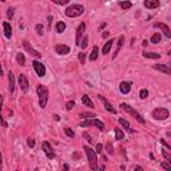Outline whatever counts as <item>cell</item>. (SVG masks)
Here are the masks:
<instances>
[{"instance_id": "1", "label": "cell", "mask_w": 171, "mask_h": 171, "mask_svg": "<svg viewBox=\"0 0 171 171\" xmlns=\"http://www.w3.org/2000/svg\"><path fill=\"white\" fill-rule=\"evenodd\" d=\"M36 92H38V96H39V106H40V108H46L47 103H48V96H50L48 88L43 84H38Z\"/></svg>"}, {"instance_id": "2", "label": "cell", "mask_w": 171, "mask_h": 171, "mask_svg": "<svg viewBox=\"0 0 171 171\" xmlns=\"http://www.w3.org/2000/svg\"><path fill=\"white\" fill-rule=\"evenodd\" d=\"M83 150H84L86 155H87V159H88V165L91 167V170L99 169V166H98V154L95 152V150H92V148L88 147V146H84Z\"/></svg>"}, {"instance_id": "3", "label": "cell", "mask_w": 171, "mask_h": 171, "mask_svg": "<svg viewBox=\"0 0 171 171\" xmlns=\"http://www.w3.org/2000/svg\"><path fill=\"white\" fill-rule=\"evenodd\" d=\"M84 13V7L82 4H72L65 8V15L68 17H78Z\"/></svg>"}, {"instance_id": "4", "label": "cell", "mask_w": 171, "mask_h": 171, "mask_svg": "<svg viewBox=\"0 0 171 171\" xmlns=\"http://www.w3.org/2000/svg\"><path fill=\"white\" fill-rule=\"evenodd\" d=\"M121 107H122L123 110H125V111H126L128 115H131V116H132V118H135V119H136V121L139 122V123H142V125H144V123H146V121H144V119H143V116H142V115H140L139 112H138V111H136L134 107H131L130 104H127V103H122V104H121Z\"/></svg>"}, {"instance_id": "5", "label": "cell", "mask_w": 171, "mask_h": 171, "mask_svg": "<svg viewBox=\"0 0 171 171\" xmlns=\"http://www.w3.org/2000/svg\"><path fill=\"white\" fill-rule=\"evenodd\" d=\"M79 126L80 127H91V126H95V127H98L100 131H104V123L102 122V121H99V119H96V118H88L87 121H83V122H80L79 123Z\"/></svg>"}, {"instance_id": "6", "label": "cell", "mask_w": 171, "mask_h": 171, "mask_svg": "<svg viewBox=\"0 0 171 171\" xmlns=\"http://www.w3.org/2000/svg\"><path fill=\"white\" fill-rule=\"evenodd\" d=\"M169 116H170V112L165 107H158L152 111V118H154L155 121H165Z\"/></svg>"}, {"instance_id": "7", "label": "cell", "mask_w": 171, "mask_h": 171, "mask_svg": "<svg viewBox=\"0 0 171 171\" xmlns=\"http://www.w3.org/2000/svg\"><path fill=\"white\" fill-rule=\"evenodd\" d=\"M17 83H19V87L21 90V92H28V90H30V83H28V79L27 76L24 74H20L19 78H17Z\"/></svg>"}, {"instance_id": "8", "label": "cell", "mask_w": 171, "mask_h": 171, "mask_svg": "<svg viewBox=\"0 0 171 171\" xmlns=\"http://www.w3.org/2000/svg\"><path fill=\"white\" fill-rule=\"evenodd\" d=\"M32 67H34L36 75H38L39 78H43V76L46 75V65L43 63H40L39 60H34V61H32Z\"/></svg>"}, {"instance_id": "9", "label": "cell", "mask_w": 171, "mask_h": 171, "mask_svg": "<svg viewBox=\"0 0 171 171\" xmlns=\"http://www.w3.org/2000/svg\"><path fill=\"white\" fill-rule=\"evenodd\" d=\"M42 150L47 155V158H48V159H54V158H55V151H54V148L51 147L50 142H43V143H42Z\"/></svg>"}, {"instance_id": "10", "label": "cell", "mask_w": 171, "mask_h": 171, "mask_svg": "<svg viewBox=\"0 0 171 171\" xmlns=\"http://www.w3.org/2000/svg\"><path fill=\"white\" fill-rule=\"evenodd\" d=\"M84 32H86V23H80L78 30H76V38H75L76 46H80V42H82V38L84 36Z\"/></svg>"}, {"instance_id": "11", "label": "cell", "mask_w": 171, "mask_h": 171, "mask_svg": "<svg viewBox=\"0 0 171 171\" xmlns=\"http://www.w3.org/2000/svg\"><path fill=\"white\" fill-rule=\"evenodd\" d=\"M98 98H99V100L102 102V103H103V106H104V108H106L107 111H110L111 114H116V108L112 106V104H111L110 102H108L103 95H98Z\"/></svg>"}, {"instance_id": "12", "label": "cell", "mask_w": 171, "mask_h": 171, "mask_svg": "<svg viewBox=\"0 0 171 171\" xmlns=\"http://www.w3.org/2000/svg\"><path fill=\"white\" fill-rule=\"evenodd\" d=\"M23 47H24V50L27 51L28 54H31L32 56L38 58V59H39V58H42V54H39V52H38V51H36V50H34V48H32V47L30 46V43H28L27 40H24V42H23Z\"/></svg>"}, {"instance_id": "13", "label": "cell", "mask_w": 171, "mask_h": 171, "mask_svg": "<svg viewBox=\"0 0 171 171\" xmlns=\"http://www.w3.org/2000/svg\"><path fill=\"white\" fill-rule=\"evenodd\" d=\"M55 52L58 55H67L70 54V47L67 44H56L55 46Z\"/></svg>"}, {"instance_id": "14", "label": "cell", "mask_w": 171, "mask_h": 171, "mask_svg": "<svg viewBox=\"0 0 171 171\" xmlns=\"http://www.w3.org/2000/svg\"><path fill=\"white\" fill-rule=\"evenodd\" d=\"M15 84H16L15 75H13L12 71H9L8 72V91H9V94H13V91H15Z\"/></svg>"}, {"instance_id": "15", "label": "cell", "mask_w": 171, "mask_h": 171, "mask_svg": "<svg viewBox=\"0 0 171 171\" xmlns=\"http://www.w3.org/2000/svg\"><path fill=\"white\" fill-rule=\"evenodd\" d=\"M154 27L161 28L162 32L165 34L166 38H169V39L171 38V32H170V28H169V25H167V24H165V23H155V24H154Z\"/></svg>"}, {"instance_id": "16", "label": "cell", "mask_w": 171, "mask_h": 171, "mask_svg": "<svg viewBox=\"0 0 171 171\" xmlns=\"http://www.w3.org/2000/svg\"><path fill=\"white\" fill-rule=\"evenodd\" d=\"M143 4L147 9H155L161 6V2H159V0H144Z\"/></svg>"}, {"instance_id": "17", "label": "cell", "mask_w": 171, "mask_h": 171, "mask_svg": "<svg viewBox=\"0 0 171 171\" xmlns=\"http://www.w3.org/2000/svg\"><path fill=\"white\" fill-rule=\"evenodd\" d=\"M123 44H125V36H119V39H118V43H116V48H115V52H114V55H112V59H115L116 56H118V54L121 52V50H122V47Z\"/></svg>"}, {"instance_id": "18", "label": "cell", "mask_w": 171, "mask_h": 171, "mask_svg": "<svg viewBox=\"0 0 171 171\" xmlns=\"http://www.w3.org/2000/svg\"><path fill=\"white\" fill-rule=\"evenodd\" d=\"M152 67H154L155 70H158V71L163 72V74H166V75H170L171 74V68L167 64H154Z\"/></svg>"}, {"instance_id": "19", "label": "cell", "mask_w": 171, "mask_h": 171, "mask_svg": "<svg viewBox=\"0 0 171 171\" xmlns=\"http://www.w3.org/2000/svg\"><path fill=\"white\" fill-rule=\"evenodd\" d=\"M119 90H121V92L123 95H127V94L131 91V83L128 82H122L121 84H119Z\"/></svg>"}, {"instance_id": "20", "label": "cell", "mask_w": 171, "mask_h": 171, "mask_svg": "<svg viewBox=\"0 0 171 171\" xmlns=\"http://www.w3.org/2000/svg\"><path fill=\"white\" fill-rule=\"evenodd\" d=\"M3 28H4V35L7 39H11V36H12V28H11V24L8 21H4L3 23Z\"/></svg>"}, {"instance_id": "21", "label": "cell", "mask_w": 171, "mask_h": 171, "mask_svg": "<svg viewBox=\"0 0 171 171\" xmlns=\"http://www.w3.org/2000/svg\"><path fill=\"white\" fill-rule=\"evenodd\" d=\"M114 43H115V40H114V39H110V40H108V42L106 43V44L103 46V50H102V54H104V55H107V54L111 51V47H112V44H114Z\"/></svg>"}, {"instance_id": "22", "label": "cell", "mask_w": 171, "mask_h": 171, "mask_svg": "<svg viewBox=\"0 0 171 171\" xmlns=\"http://www.w3.org/2000/svg\"><path fill=\"white\" fill-rule=\"evenodd\" d=\"M65 28H67V25H65L64 21H58L56 25H55V30L58 34H63V32L65 31Z\"/></svg>"}, {"instance_id": "23", "label": "cell", "mask_w": 171, "mask_h": 171, "mask_svg": "<svg viewBox=\"0 0 171 171\" xmlns=\"http://www.w3.org/2000/svg\"><path fill=\"white\" fill-rule=\"evenodd\" d=\"M82 103L84 104L86 107H94V103H92V100H91V98L88 95H83L82 96Z\"/></svg>"}, {"instance_id": "24", "label": "cell", "mask_w": 171, "mask_h": 171, "mask_svg": "<svg viewBox=\"0 0 171 171\" xmlns=\"http://www.w3.org/2000/svg\"><path fill=\"white\" fill-rule=\"evenodd\" d=\"M98 56H99V48H98V46H94L92 52H91V55H90V60L95 61L98 59Z\"/></svg>"}, {"instance_id": "25", "label": "cell", "mask_w": 171, "mask_h": 171, "mask_svg": "<svg viewBox=\"0 0 171 171\" xmlns=\"http://www.w3.org/2000/svg\"><path fill=\"white\" fill-rule=\"evenodd\" d=\"M143 56L147 58V59H161V54H156V52H143Z\"/></svg>"}, {"instance_id": "26", "label": "cell", "mask_w": 171, "mask_h": 171, "mask_svg": "<svg viewBox=\"0 0 171 171\" xmlns=\"http://www.w3.org/2000/svg\"><path fill=\"white\" fill-rule=\"evenodd\" d=\"M161 40H162V35L159 34V32L154 34L151 36V39H150V42L152 43V44H158V43H161Z\"/></svg>"}, {"instance_id": "27", "label": "cell", "mask_w": 171, "mask_h": 171, "mask_svg": "<svg viewBox=\"0 0 171 171\" xmlns=\"http://www.w3.org/2000/svg\"><path fill=\"white\" fill-rule=\"evenodd\" d=\"M16 61H17V64H19V65H24L25 64V56H24V54L17 52L16 54Z\"/></svg>"}, {"instance_id": "28", "label": "cell", "mask_w": 171, "mask_h": 171, "mask_svg": "<svg viewBox=\"0 0 171 171\" xmlns=\"http://www.w3.org/2000/svg\"><path fill=\"white\" fill-rule=\"evenodd\" d=\"M114 132H115V138L118 140H123V139H125V134H123V131L121 128H115Z\"/></svg>"}, {"instance_id": "29", "label": "cell", "mask_w": 171, "mask_h": 171, "mask_svg": "<svg viewBox=\"0 0 171 171\" xmlns=\"http://www.w3.org/2000/svg\"><path fill=\"white\" fill-rule=\"evenodd\" d=\"M119 123H121V126L123 127V128L130 130V123H128V121H126L125 118H119Z\"/></svg>"}, {"instance_id": "30", "label": "cell", "mask_w": 171, "mask_h": 171, "mask_svg": "<svg viewBox=\"0 0 171 171\" xmlns=\"http://www.w3.org/2000/svg\"><path fill=\"white\" fill-rule=\"evenodd\" d=\"M87 46H88V36H87V35H84V36H83V38H82L80 47H82L83 50H86V48H87Z\"/></svg>"}, {"instance_id": "31", "label": "cell", "mask_w": 171, "mask_h": 171, "mask_svg": "<svg viewBox=\"0 0 171 171\" xmlns=\"http://www.w3.org/2000/svg\"><path fill=\"white\" fill-rule=\"evenodd\" d=\"M119 6H121L122 9H128V8H131L132 3L131 2H119Z\"/></svg>"}, {"instance_id": "32", "label": "cell", "mask_w": 171, "mask_h": 171, "mask_svg": "<svg viewBox=\"0 0 171 171\" xmlns=\"http://www.w3.org/2000/svg\"><path fill=\"white\" fill-rule=\"evenodd\" d=\"M35 30H36V34H38L39 36H42L43 34H44V27H43V24H36Z\"/></svg>"}, {"instance_id": "33", "label": "cell", "mask_w": 171, "mask_h": 171, "mask_svg": "<svg viewBox=\"0 0 171 171\" xmlns=\"http://www.w3.org/2000/svg\"><path fill=\"white\" fill-rule=\"evenodd\" d=\"M80 118H96L95 112H82Z\"/></svg>"}, {"instance_id": "34", "label": "cell", "mask_w": 171, "mask_h": 171, "mask_svg": "<svg viewBox=\"0 0 171 171\" xmlns=\"http://www.w3.org/2000/svg\"><path fill=\"white\" fill-rule=\"evenodd\" d=\"M64 134H65V135H67L68 138H74V136H75V132L70 128V127H65V128H64Z\"/></svg>"}, {"instance_id": "35", "label": "cell", "mask_w": 171, "mask_h": 171, "mask_svg": "<svg viewBox=\"0 0 171 171\" xmlns=\"http://www.w3.org/2000/svg\"><path fill=\"white\" fill-rule=\"evenodd\" d=\"M162 154H163V156H165L166 161L171 163V154L169 152V150H167V148H166V150H162Z\"/></svg>"}, {"instance_id": "36", "label": "cell", "mask_w": 171, "mask_h": 171, "mask_svg": "<svg viewBox=\"0 0 171 171\" xmlns=\"http://www.w3.org/2000/svg\"><path fill=\"white\" fill-rule=\"evenodd\" d=\"M74 107H75V100H70V102H67V104H65V110L67 111H71Z\"/></svg>"}, {"instance_id": "37", "label": "cell", "mask_w": 171, "mask_h": 171, "mask_svg": "<svg viewBox=\"0 0 171 171\" xmlns=\"http://www.w3.org/2000/svg\"><path fill=\"white\" fill-rule=\"evenodd\" d=\"M27 144H28V147H30V148H34L35 144H36V140L34 139V138H28V139H27Z\"/></svg>"}, {"instance_id": "38", "label": "cell", "mask_w": 171, "mask_h": 171, "mask_svg": "<svg viewBox=\"0 0 171 171\" xmlns=\"http://www.w3.org/2000/svg\"><path fill=\"white\" fill-rule=\"evenodd\" d=\"M51 2H54L55 4H59V6H65L70 3V0H51Z\"/></svg>"}, {"instance_id": "39", "label": "cell", "mask_w": 171, "mask_h": 171, "mask_svg": "<svg viewBox=\"0 0 171 171\" xmlns=\"http://www.w3.org/2000/svg\"><path fill=\"white\" fill-rule=\"evenodd\" d=\"M139 96H140V99H146V98L148 96V91L146 88H143L140 91V94H139Z\"/></svg>"}, {"instance_id": "40", "label": "cell", "mask_w": 171, "mask_h": 171, "mask_svg": "<svg viewBox=\"0 0 171 171\" xmlns=\"http://www.w3.org/2000/svg\"><path fill=\"white\" fill-rule=\"evenodd\" d=\"M79 61H80L82 64H86V54L84 52L79 54Z\"/></svg>"}, {"instance_id": "41", "label": "cell", "mask_w": 171, "mask_h": 171, "mask_svg": "<svg viewBox=\"0 0 171 171\" xmlns=\"http://www.w3.org/2000/svg\"><path fill=\"white\" fill-rule=\"evenodd\" d=\"M7 16H8V19H12L13 17V8L12 7H9V8L7 9Z\"/></svg>"}, {"instance_id": "42", "label": "cell", "mask_w": 171, "mask_h": 171, "mask_svg": "<svg viewBox=\"0 0 171 171\" xmlns=\"http://www.w3.org/2000/svg\"><path fill=\"white\" fill-rule=\"evenodd\" d=\"M102 151H103V144L102 143H98L96 144V154H102Z\"/></svg>"}, {"instance_id": "43", "label": "cell", "mask_w": 171, "mask_h": 171, "mask_svg": "<svg viewBox=\"0 0 171 171\" xmlns=\"http://www.w3.org/2000/svg\"><path fill=\"white\" fill-rule=\"evenodd\" d=\"M161 144H163V146H165V147L167 148V150H170V151H171V146H170L169 143H167V142H166L165 139H161Z\"/></svg>"}, {"instance_id": "44", "label": "cell", "mask_w": 171, "mask_h": 171, "mask_svg": "<svg viewBox=\"0 0 171 171\" xmlns=\"http://www.w3.org/2000/svg\"><path fill=\"white\" fill-rule=\"evenodd\" d=\"M161 166L163 167V169H166L167 171H171V166L169 165V163H166V162H163V163H161Z\"/></svg>"}, {"instance_id": "45", "label": "cell", "mask_w": 171, "mask_h": 171, "mask_svg": "<svg viewBox=\"0 0 171 171\" xmlns=\"http://www.w3.org/2000/svg\"><path fill=\"white\" fill-rule=\"evenodd\" d=\"M107 150H108V154H110V155L114 154V148H112V144L111 143H107Z\"/></svg>"}, {"instance_id": "46", "label": "cell", "mask_w": 171, "mask_h": 171, "mask_svg": "<svg viewBox=\"0 0 171 171\" xmlns=\"http://www.w3.org/2000/svg\"><path fill=\"white\" fill-rule=\"evenodd\" d=\"M83 138H86V139H87V142H90V143H91V142H92V139H91V136H90L87 132H83Z\"/></svg>"}, {"instance_id": "47", "label": "cell", "mask_w": 171, "mask_h": 171, "mask_svg": "<svg viewBox=\"0 0 171 171\" xmlns=\"http://www.w3.org/2000/svg\"><path fill=\"white\" fill-rule=\"evenodd\" d=\"M3 100H4V99H3V96L0 95V115H2V107H3Z\"/></svg>"}, {"instance_id": "48", "label": "cell", "mask_w": 171, "mask_h": 171, "mask_svg": "<svg viewBox=\"0 0 171 171\" xmlns=\"http://www.w3.org/2000/svg\"><path fill=\"white\" fill-rule=\"evenodd\" d=\"M3 169V155H2V152H0V170Z\"/></svg>"}, {"instance_id": "49", "label": "cell", "mask_w": 171, "mask_h": 171, "mask_svg": "<svg viewBox=\"0 0 171 171\" xmlns=\"http://www.w3.org/2000/svg\"><path fill=\"white\" fill-rule=\"evenodd\" d=\"M51 24H52V16H48V28H51Z\"/></svg>"}, {"instance_id": "50", "label": "cell", "mask_w": 171, "mask_h": 171, "mask_svg": "<svg viewBox=\"0 0 171 171\" xmlns=\"http://www.w3.org/2000/svg\"><path fill=\"white\" fill-rule=\"evenodd\" d=\"M134 170H136V171H142V167H140V166H135V167H134Z\"/></svg>"}, {"instance_id": "51", "label": "cell", "mask_w": 171, "mask_h": 171, "mask_svg": "<svg viewBox=\"0 0 171 171\" xmlns=\"http://www.w3.org/2000/svg\"><path fill=\"white\" fill-rule=\"evenodd\" d=\"M54 119H55V121H60V118H59V115H54Z\"/></svg>"}, {"instance_id": "52", "label": "cell", "mask_w": 171, "mask_h": 171, "mask_svg": "<svg viewBox=\"0 0 171 171\" xmlns=\"http://www.w3.org/2000/svg\"><path fill=\"white\" fill-rule=\"evenodd\" d=\"M0 76H3V68H2V63H0Z\"/></svg>"}, {"instance_id": "53", "label": "cell", "mask_w": 171, "mask_h": 171, "mask_svg": "<svg viewBox=\"0 0 171 171\" xmlns=\"http://www.w3.org/2000/svg\"><path fill=\"white\" fill-rule=\"evenodd\" d=\"M108 34H110V32H107V31H106V32H104V34H103V38H107V36H108Z\"/></svg>"}, {"instance_id": "54", "label": "cell", "mask_w": 171, "mask_h": 171, "mask_svg": "<svg viewBox=\"0 0 171 171\" xmlns=\"http://www.w3.org/2000/svg\"><path fill=\"white\" fill-rule=\"evenodd\" d=\"M147 44H148V42H147V40H143V46H144V47H146Z\"/></svg>"}, {"instance_id": "55", "label": "cell", "mask_w": 171, "mask_h": 171, "mask_svg": "<svg viewBox=\"0 0 171 171\" xmlns=\"http://www.w3.org/2000/svg\"><path fill=\"white\" fill-rule=\"evenodd\" d=\"M0 2H6V0H0Z\"/></svg>"}]
</instances>
